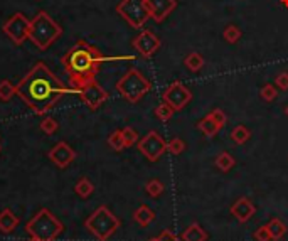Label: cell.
Instances as JSON below:
<instances>
[{"mask_svg":"<svg viewBox=\"0 0 288 241\" xmlns=\"http://www.w3.org/2000/svg\"><path fill=\"white\" fill-rule=\"evenodd\" d=\"M66 93H76V91L68 90L44 62H37L15 86V95L34 113L39 115L48 113Z\"/></svg>","mask_w":288,"mask_h":241,"instance_id":"obj_1","label":"cell"},{"mask_svg":"<svg viewBox=\"0 0 288 241\" xmlns=\"http://www.w3.org/2000/svg\"><path fill=\"white\" fill-rule=\"evenodd\" d=\"M122 59H135V56H120V57H106L100 49L88 44L86 41H78L68 53L61 57V64L66 70L73 90L76 91L84 83L96 78L100 66L106 61H122Z\"/></svg>","mask_w":288,"mask_h":241,"instance_id":"obj_2","label":"cell"},{"mask_svg":"<svg viewBox=\"0 0 288 241\" xmlns=\"http://www.w3.org/2000/svg\"><path fill=\"white\" fill-rule=\"evenodd\" d=\"M62 34V27L51 17L48 12L41 10L31 19V31H29V41L41 51L48 49L57 37Z\"/></svg>","mask_w":288,"mask_h":241,"instance_id":"obj_3","label":"cell"},{"mask_svg":"<svg viewBox=\"0 0 288 241\" xmlns=\"http://www.w3.org/2000/svg\"><path fill=\"white\" fill-rule=\"evenodd\" d=\"M120 225H122L120 220L106 208V206H100V208L84 221L86 229H88L98 241L110 239L113 234L117 233V229H120Z\"/></svg>","mask_w":288,"mask_h":241,"instance_id":"obj_4","label":"cell"},{"mask_svg":"<svg viewBox=\"0 0 288 241\" xmlns=\"http://www.w3.org/2000/svg\"><path fill=\"white\" fill-rule=\"evenodd\" d=\"M27 233L39 241H54L62 231V225L49 209H41L26 225Z\"/></svg>","mask_w":288,"mask_h":241,"instance_id":"obj_5","label":"cell"},{"mask_svg":"<svg viewBox=\"0 0 288 241\" xmlns=\"http://www.w3.org/2000/svg\"><path fill=\"white\" fill-rule=\"evenodd\" d=\"M150 90H152V83L140 71L135 70V68L126 71L117 83V91L130 103L140 101Z\"/></svg>","mask_w":288,"mask_h":241,"instance_id":"obj_6","label":"cell"},{"mask_svg":"<svg viewBox=\"0 0 288 241\" xmlns=\"http://www.w3.org/2000/svg\"><path fill=\"white\" fill-rule=\"evenodd\" d=\"M117 14L134 29H142L145 22L150 19L147 0H122L117 5Z\"/></svg>","mask_w":288,"mask_h":241,"instance_id":"obj_7","label":"cell"},{"mask_svg":"<svg viewBox=\"0 0 288 241\" xmlns=\"http://www.w3.org/2000/svg\"><path fill=\"white\" fill-rule=\"evenodd\" d=\"M137 148L147 160L157 162L167 150V142L160 137L159 132L150 130L140 142H137Z\"/></svg>","mask_w":288,"mask_h":241,"instance_id":"obj_8","label":"cell"},{"mask_svg":"<svg viewBox=\"0 0 288 241\" xmlns=\"http://www.w3.org/2000/svg\"><path fill=\"white\" fill-rule=\"evenodd\" d=\"M29 31H31V20L24 14L17 12L4 24V32L15 46H20L29 39Z\"/></svg>","mask_w":288,"mask_h":241,"instance_id":"obj_9","label":"cell"},{"mask_svg":"<svg viewBox=\"0 0 288 241\" xmlns=\"http://www.w3.org/2000/svg\"><path fill=\"white\" fill-rule=\"evenodd\" d=\"M191 100H192L191 90H189L186 84H182L181 81L170 83L162 95V101L174 108V112L184 110V108L191 103Z\"/></svg>","mask_w":288,"mask_h":241,"instance_id":"obj_10","label":"cell"},{"mask_svg":"<svg viewBox=\"0 0 288 241\" xmlns=\"http://www.w3.org/2000/svg\"><path fill=\"white\" fill-rule=\"evenodd\" d=\"M78 95L81 96V100L91 108V110H98V108L108 100L106 90H103L101 86L96 83V79H91V81L84 83L81 88L78 90Z\"/></svg>","mask_w":288,"mask_h":241,"instance_id":"obj_11","label":"cell"},{"mask_svg":"<svg viewBox=\"0 0 288 241\" xmlns=\"http://www.w3.org/2000/svg\"><path fill=\"white\" fill-rule=\"evenodd\" d=\"M131 46L142 57H152L160 49V39L155 32L143 29L138 36L131 41Z\"/></svg>","mask_w":288,"mask_h":241,"instance_id":"obj_12","label":"cell"},{"mask_svg":"<svg viewBox=\"0 0 288 241\" xmlns=\"http://www.w3.org/2000/svg\"><path fill=\"white\" fill-rule=\"evenodd\" d=\"M150 19L155 22H164L177 9V0H147Z\"/></svg>","mask_w":288,"mask_h":241,"instance_id":"obj_13","label":"cell"},{"mask_svg":"<svg viewBox=\"0 0 288 241\" xmlns=\"http://www.w3.org/2000/svg\"><path fill=\"white\" fill-rule=\"evenodd\" d=\"M48 157L53 160L57 167L66 169L68 165L74 160V157H76V152H74L66 142H59V143H56L53 148H51Z\"/></svg>","mask_w":288,"mask_h":241,"instance_id":"obj_14","label":"cell"},{"mask_svg":"<svg viewBox=\"0 0 288 241\" xmlns=\"http://www.w3.org/2000/svg\"><path fill=\"white\" fill-rule=\"evenodd\" d=\"M229 213H231V216H234L236 220H238L241 225H245V223H248L251 220L253 216H255L256 213V206L253 204L251 199L248 198H239L236 203L229 208Z\"/></svg>","mask_w":288,"mask_h":241,"instance_id":"obj_15","label":"cell"},{"mask_svg":"<svg viewBox=\"0 0 288 241\" xmlns=\"http://www.w3.org/2000/svg\"><path fill=\"white\" fill-rule=\"evenodd\" d=\"M197 130L204 137H209V139H212V137H216L217 134H219V132L223 130V127L211 117L209 113H207L204 118H201L197 122Z\"/></svg>","mask_w":288,"mask_h":241,"instance_id":"obj_16","label":"cell"},{"mask_svg":"<svg viewBox=\"0 0 288 241\" xmlns=\"http://www.w3.org/2000/svg\"><path fill=\"white\" fill-rule=\"evenodd\" d=\"M19 216L12 213V209H4L0 213V231L2 233H12L14 229L19 226Z\"/></svg>","mask_w":288,"mask_h":241,"instance_id":"obj_17","label":"cell"},{"mask_svg":"<svg viewBox=\"0 0 288 241\" xmlns=\"http://www.w3.org/2000/svg\"><path fill=\"white\" fill-rule=\"evenodd\" d=\"M182 241H207V233L199 223L187 226L182 233Z\"/></svg>","mask_w":288,"mask_h":241,"instance_id":"obj_18","label":"cell"},{"mask_svg":"<svg viewBox=\"0 0 288 241\" xmlns=\"http://www.w3.org/2000/svg\"><path fill=\"white\" fill-rule=\"evenodd\" d=\"M134 220H135L140 226L147 228V226H150L152 223L155 221V213H153L150 208H148V206L142 204L140 208H138L135 213H134Z\"/></svg>","mask_w":288,"mask_h":241,"instance_id":"obj_19","label":"cell"},{"mask_svg":"<svg viewBox=\"0 0 288 241\" xmlns=\"http://www.w3.org/2000/svg\"><path fill=\"white\" fill-rule=\"evenodd\" d=\"M264 226H267L270 236H272V241H280L286 234L285 223L281 221V220H278V217H273V220H270L268 225H264Z\"/></svg>","mask_w":288,"mask_h":241,"instance_id":"obj_20","label":"cell"},{"mask_svg":"<svg viewBox=\"0 0 288 241\" xmlns=\"http://www.w3.org/2000/svg\"><path fill=\"white\" fill-rule=\"evenodd\" d=\"M204 57L201 53H195V51H192V53H189L186 57H184V66L187 68L191 73H199L201 70L204 68Z\"/></svg>","mask_w":288,"mask_h":241,"instance_id":"obj_21","label":"cell"},{"mask_svg":"<svg viewBox=\"0 0 288 241\" xmlns=\"http://www.w3.org/2000/svg\"><path fill=\"white\" fill-rule=\"evenodd\" d=\"M251 139V130L245 127V125H238L231 130V140L238 145H245V143Z\"/></svg>","mask_w":288,"mask_h":241,"instance_id":"obj_22","label":"cell"},{"mask_svg":"<svg viewBox=\"0 0 288 241\" xmlns=\"http://www.w3.org/2000/svg\"><path fill=\"white\" fill-rule=\"evenodd\" d=\"M241 37H243V31H241L238 26L229 24V26L224 27V31H223V39H224V41H226L228 44H236Z\"/></svg>","mask_w":288,"mask_h":241,"instance_id":"obj_23","label":"cell"},{"mask_svg":"<svg viewBox=\"0 0 288 241\" xmlns=\"http://www.w3.org/2000/svg\"><path fill=\"white\" fill-rule=\"evenodd\" d=\"M236 165V160L231 154L228 152H221L219 156L216 157V167L221 172H229Z\"/></svg>","mask_w":288,"mask_h":241,"instance_id":"obj_24","label":"cell"},{"mask_svg":"<svg viewBox=\"0 0 288 241\" xmlns=\"http://www.w3.org/2000/svg\"><path fill=\"white\" fill-rule=\"evenodd\" d=\"M108 145H110L115 152H122L126 148L125 139H123V132L122 130H115L113 134L108 137Z\"/></svg>","mask_w":288,"mask_h":241,"instance_id":"obj_25","label":"cell"},{"mask_svg":"<svg viewBox=\"0 0 288 241\" xmlns=\"http://www.w3.org/2000/svg\"><path fill=\"white\" fill-rule=\"evenodd\" d=\"M74 191H76V194L79 198H90L91 194H93L95 187L93 184L90 182V179H86V177H83V179H79L76 182V186H74Z\"/></svg>","mask_w":288,"mask_h":241,"instance_id":"obj_26","label":"cell"},{"mask_svg":"<svg viewBox=\"0 0 288 241\" xmlns=\"http://www.w3.org/2000/svg\"><path fill=\"white\" fill-rule=\"evenodd\" d=\"M174 108H172L170 105H167V103H160V105L155 108V117H157L160 122H164V123H167V122H170L172 120V117H174Z\"/></svg>","mask_w":288,"mask_h":241,"instance_id":"obj_27","label":"cell"},{"mask_svg":"<svg viewBox=\"0 0 288 241\" xmlns=\"http://www.w3.org/2000/svg\"><path fill=\"white\" fill-rule=\"evenodd\" d=\"M164 189H165V186L162 184V182H160L159 179H150L145 184V191H147V194L150 198H159V196H162L164 194Z\"/></svg>","mask_w":288,"mask_h":241,"instance_id":"obj_28","label":"cell"},{"mask_svg":"<svg viewBox=\"0 0 288 241\" xmlns=\"http://www.w3.org/2000/svg\"><path fill=\"white\" fill-rule=\"evenodd\" d=\"M186 142H184L182 139H179V137H174L172 140L167 142V150H169L172 156H181V154L186 152Z\"/></svg>","mask_w":288,"mask_h":241,"instance_id":"obj_29","label":"cell"},{"mask_svg":"<svg viewBox=\"0 0 288 241\" xmlns=\"http://www.w3.org/2000/svg\"><path fill=\"white\" fill-rule=\"evenodd\" d=\"M14 95H15V86L10 83L9 79L0 81V100H2V101H10Z\"/></svg>","mask_w":288,"mask_h":241,"instance_id":"obj_30","label":"cell"},{"mask_svg":"<svg viewBox=\"0 0 288 241\" xmlns=\"http://www.w3.org/2000/svg\"><path fill=\"white\" fill-rule=\"evenodd\" d=\"M260 96H261V100L264 101H275L276 100V96H278V91H276L275 88V84L272 83H267V84H263L261 86V90H260Z\"/></svg>","mask_w":288,"mask_h":241,"instance_id":"obj_31","label":"cell"},{"mask_svg":"<svg viewBox=\"0 0 288 241\" xmlns=\"http://www.w3.org/2000/svg\"><path fill=\"white\" fill-rule=\"evenodd\" d=\"M122 132H123V139H125L126 147H131L134 143L138 142V132L134 127H125V128H122Z\"/></svg>","mask_w":288,"mask_h":241,"instance_id":"obj_32","label":"cell"},{"mask_svg":"<svg viewBox=\"0 0 288 241\" xmlns=\"http://www.w3.org/2000/svg\"><path fill=\"white\" fill-rule=\"evenodd\" d=\"M59 128V125H57V122L54 118H44L41 122V130L44 132L46 135H53L56 134V130Z\"/></svg>","mask_w":288,"mask_h":241,"instance_id":"obj_33","label":"cell"},{"mask_svg":"<svg viewBox=\"0 0 288 241\" xmlns=\"http://www.w3.org/2000/svg\"><path fill=\"white\" fill-rule=\"evenodd\" d=\"M253 239L255 241H272V236H270L267 226H261L253 233Z\"/></svg>","mask_w":288,"mask_h":241,"instance_id":"obj_34","label":"cell"},{"mask_svg":"<svg viewBox=\"0 0 288 241\" xmlns=\"http://www.w3.org/2000/svg\"><path fill=\"white\" fill-rule=\"evenodd\" d=\"M209 115L224 128V125H226V122H228V117H226V113L221 110V108H214L212 112H209Z\"/></svg>","mask_w":288,"mask_h":241,"instance_id":"obj_35","label":"cell"},{"mask_svg":"<svg viewBox=\"0 0 288 241\" xmlns=\"http://www.w3.org/2000/svg\"><path fill=\"white\" fill-rule=\"evenodd\" d=\"M275 86H276V88H280V90H283V91L288 90V71L280 73L278 76L275 78Z\"/></svg>","mask_w":288,"mask_h":241,"instance_id":"obj_36","label":"cell"},{"mask_svg":"<svg viewBox=\"0 0 288 241\" xmlns=\"http://www.w3.org/2000/svg\"><path fill=\"white\" fill-rule=\"evenodd\" d=\"M281 4H283L285 7H288V0H281Z\"/></svg>","mask_w":288,"mask_h":241,"instance_id":"obj_37","label":"cell"},{"mask_svg":"<svg viewBox=\"0 0 288 241\" xmlns=\"http://www.w3.org/2000/svg\"><path fill=\"white\" fill-rule=\"evenodd\" d=\"M29 241H39V239H36V238H32V236H31V239H29Z\"/></svg>","mask_w":288,"mask_h":241,"instance_id":"obj_38","label":"cell"},{"mask_svg":"<svg viewBox=\"0 0 288 241\" xmlns=\"http://www.w3.org/2000/svg\"><path fill=\"white\" fill-rule=\"evenodd\" d=\"M285 115H286V117H288V106L285 108Z\"/></svg>","mask_w":288,"mask_h":241,"instance_id":"obj_39","label":"cell"},{"mask_svg":"<svg viewBox=\"0 0 288 241\" xmlns=\"http://www.w3.org/2000/svg\"><path fill=\"white\" fill-rule=\"evenodd\" d=\"M148 241H157V238H153V239H148Z\"/></svg>","mask_w":288,"mask_h":241,"instance_id":"obj_40","label":"cell"}]
</instances>
